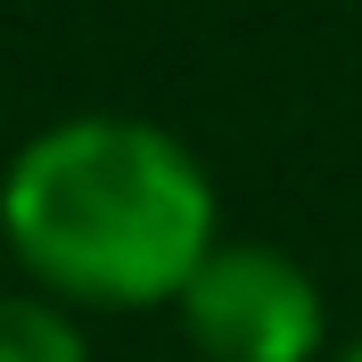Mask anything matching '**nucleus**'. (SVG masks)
<instances>
[{"mask_svg": "<svg viewBox=\"0 0 362 362\" xmlns=\"http://www.w3.org/2000/svg\"><path fill=\"white\" fill-rule=\"evenodd\" d=\"M0 239L66 313H148L223 247L198 148L148 115H58L0 173Z\"/></svg>", "mask_w": 362, "mask_h": 362, "instance_id": "1", "label": "nucleus"}, {"mask_svg": "<svg viewBox=\"0 0 362 362\" xmlns=\"http://www.w3.org/2000/svg\"><path fill=\"white\" fill-rule=\"evenodd\" d=\"M0 362H90V338L58 296L0 288Z\"/></svg>", "mask_w": 362, "mask_h": 362, "instance_id": "3", "label": "nucleus"}, {"mask_svg": "<svg viewBox=\"0 0 362 362\" xmlns=\"http://www.w3.org/2000/svg\"><path fill=\"white\" fill-rule=\"evenodd\" d=\"M338 362H362V346H346V354H338Z\"/></svg>", "mask_w": 362, "mask_h": 362, "instance_id": "4", "label": "nucleus"}, {"mask_svg": "<svg viewBox=\"0 0 362 362\" xmlns=\"http://www.w3.org/2000/svg\"><path fill=\"white\" fill-rule=\"evenodd\" d=\"M173 313L206 362H313L329 338V305H321L313 272L264 239H223L189 272Z\"/></svg>", "mask_w": 362, "mask_h": 362, "instance_id": "2", "label": "nucleus"}]
</instances>
